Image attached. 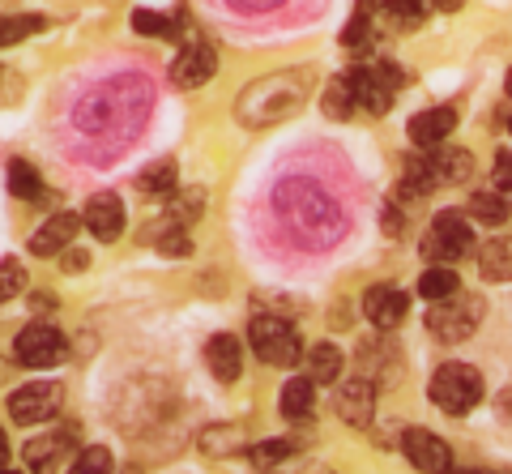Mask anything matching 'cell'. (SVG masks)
Masks as SVG:
<instances>
[{"label": "cell", "instance_id": "obj_1", "mask_svg": "<svg viewBox=\"0 0 512 474\" xmlns=\"http://www.w3.org/2000/svg\"><path fill=\"white\" fill-rule=\"evenodd\" d=\"M150 112V86L141 77H116V82H103L99 90H90L73 112V124L86 137H120L128 141V133L137 129Z\"/></svg>", "mask_w": 512, "mask_h": 474}, {"label": "cell", "instance_id": "obj_2", "mask_svg": "<svg viewBox=\"0 0 512 474\" xmlns=\"http://www.w3.org/2000/svg\"><path fill=\"white\" fill-rule=\"evenodd\" d=\"M312 94V69H278L269 77H256V82L235 99V116L244 129H274V124L291 120L295 112H303Z\"/></svg>", "mask_w": 512, "mask_h": 474}, {"label": "cell", "instance_id": "obj_3", "mask_svg": "<svg viewBox=\"0 0 512 474\" xmlns=\"http://www.w3.org/2000/svg\"><path fill=\"white\" fill-rule=\"evenodd\" d=\"M248 342H252L256 359L269 363V368H295V363L303 359V342H299L295 325L286 321L282 312H261V316H252Z\"/></svg>", "mask_w": 512, "mask_h": 474}, {"label": "cell", "instance_id": "obj_4", "mask_svg": "<svg viewBox=\"0 0 512 474\" xmlns=\"http://www.w3.org/2000/svg\"><path fill=\"white\" fill-rule=\"evenodd\" d=\"M427 398L436 402L444 415H466V410L483 402V372L470 368V363H444V368H436V376H431Z\"/></svg>", "mask_w": 512, "mask_h": 474}, {"label": "cell", "instance_id": "obj_5", "mask_svg": "<svg viewBox=\"0 0 512 474\" xmlns=\"http://www.w3.org/2000/svg\"><path fill=\"white\" fill-rule=\"evenodd\" d=\"M483 299L453 291L448 299H436V308L427 312V334H436L440 342H466L478 325H483Z\"/></svg>", "mask_w": 512, "mask_h": 474}, {"label": "cell", "instance_id": "obj_6", "mask_svg": "<svg viewBox=\"0 0 512 474\" xmlns=\"http://www.w3.org/2000/svg\"><path fill=\"white\" fill-rule=\"evenodd\" d=\"M350 82H355V99H359L363 112L389 116L393 94L406 86V73H402V65H393V60H380V65L355 69V73H350Z\"/></svg>", "mask_w": 512, "mask_h": 474}, {"label": "cell", "instance_id": "obj_7", "mask_svg": "<svg viewBox=\"0 0 512 474\" xmlns=\"http://www.w3.org/2000/svg\"><path fill=\"white\" fill-rule=\"evenodd\" d=\"M470 240H474V231H470L466 218L457 210H444V214L431 218V227L423 235V257L431 265H453L470 252Z\"/></svg>", "mask_w": 512, "mask_h": 474}, {"label": "cell", "instance_id": "obj_8", "mask_svg": "<svg viewBox=\"0 0 512 474\" xmlns=\"http://www.w3.org/2000/svg\"><path fill=\"white\" fill-rule=\"evenodd\" d=\"M60 402H64V385L60 381H30V385L9 393V419L22 423V428H35V423L56 419Z\"/></svg>", "mask_w": 512, "mask_h": 474}, {"label": "cell", "instance_id": "obj_9", "mask_svg": "<svg viewBox=\"0 0 512 474\" xmlns=\"http://www.w3.org/2000/svg\"><path fill=\"white\" fill-rule=\"evenodd\" d=\"M13 355H18L22 368H56L69 355V342L52 325H26L18 342H13Z\"/></svg>", "mask_w": 512, "mask_h": 474}, {"label": "cell", "instance_id": "obj_10", "mask_svg": "<svg viewBox=\"0 0 512 474\" xmlns=\"http://www.w3.org/2000/svg\"><path fill=\"white\" fill-rule=\"evenodd\" d=\"M218 73V52L210 43H188L180 56L171 60V86L175 90H197Z\"/></svg>", "mask_w": 512, "mask_h": 474}, {"label": "cell", "instance_id": "obj_11", "mask_svg": "<svg viewBox=\"0 0 512 474\" xmlns=\"http://www.w3.org/2000/svg\"><path fill=\"white\" fill-rule=\"evenodd\" d=\"M333 406H338L342 423H350V428H367V423L376 419V385L367 381V376H346V381L338 385Z\"/></svg>", "mask_w": 512, "mask_h": 474}, {"label": "cell", "instance_id": "obj_12", "mask_svg": "<svg viewBox=\"0 0 512 474\" xmlns=\"http://www.w3.org/2000/svg\"><path fill=\"white\" fill-rule=\"evenodd\" d=\"M82 223H86V231L94 235V240H103V244L120 240V231H124V205H120V197L116 193H94L86 201Z\"/></svg>", "mask_w": 512, "mask_h": 474}, {"label": "cell", "instance_id": "obj_13", "mask_svg": "<svg viewBox=\"0 0 512 474\" xmlns=\"http://www.w3.org/2000/svg\"><path fill=\"white\" fill-rule=\"evenodd\" d=\"M77 462V445L69 436H39L26 445V466L39 470V474H52V470H69Z\"/></svg>", "mask_w": 512, "mask_h": 474}, {"label": "cell", "instance_id": "obj_14", "mask_svg": "<svg viewBox=\"0 0 512 474\" xmlns=\"http://www.w3.org/2000/svg\"><path fill=\"white\" fill-rule=\"evenodd\" d=\"M406 308H410V299L402 291L384 287V282L380 287H367V295H363V312L376 329H397L406 321Z\"/></svg>", "mask_w": 512, "mask_h": 474}, {"label": "cell", "instance_id": "obj_15", "mask_svg": "<svg viewBox=\"0 0 512 474\" xmlns=\"http://www.w3.org/2000/svg\"><path fill=\"white\" fill-rule=\"evenodd\" d=\"M205 363H210V372L222 385H235L239 372H244V342L235 334H214L205 342Z\"/></svg>", "mask_w": 512, "mask_h": 474}, {"label": "cell", "instance_id": "obj_16", "mask_svg": "<svg viewBox=\"0 0 512 474\" xmlns=\"http://www.w3.org/2000/svg\"><path fill=\"white\" fill-rule=\"evenodd\" d=\"M402 453L410 457V466H419V470H444L448 462H453L448 445L436 432H427V428H410L402 436Z\"/></svg>", "mask_w": 512, "mask_h": 474}, {"label": "cell", "instance_id": "obj_17", "mask_svg": "<svg viewBox=\"0 0 512 474\" xmlns=\"http://www.w3.org/2000/svg\"><path fill=\"white\" fill-rule=\"evenodd\" d=\"M453 129H457V112L453 107H431V112H419L410 120V141L419 150H431V146H444L448 137H453Z\"/></svg>", "mask_w": 512, "mask_h": 474}, {"label": "cell", "instance_id": "obj_18", "mask_svg": "<svg viewBox=\"0 0 512 474\" xmlns=\"http://www.w3.org/2000/svg\"><path fill=\"white\" fill-rule=\"evenodd\" d=\"M77 227H82L77 214H52L35 235H30V252H35V257H56V252H64L77 240Z\"/></svg>", "mask_w": 512, "mask_h": 474}, {"label": "cell", "instance_id": "obj_19", "mask_svg": "<svg viewBox=\"0 0 512 474\" xmlns=\"http://www.w3.org/2000/svg\"><path fill=\"white\" fill-rule=\"evenodd\" d=\"M355 82H350V73L346 77H333V82L325 86V99H320V112H325L329 120H350L355 116Z\"/></svg>", "mask_w": 512, "mask_h": 474}, {"label": "cell", "instance_id": "obj_20", "mask_svg": "<svg viewBox=\"0 0 512 474\" xmlns=\"http://www.w3.org/2000/svg\"><path fill=\"white\" fill-rule=\"evenodd\" d=\"M308 376L316 385H338L342 381V351L333 342H316L308 351Z\"/></svg>", "mask_w": 512, "mask_h": 474}, {"label": "cell", "instance_id": "obj_21", "mask_svg": "<svg viewBox=\"0 0 512 474\" xmlns=\"http://www.w3.org/2000/svg\"><path fill=\"white\" fill-rule=\"evenodd\" d=\"M478 270L487 282H508L512 278V240H487L478 248Z\"/></svg>", "mask_w": 512, "mask_h": 474}, {"label": "cell", "instance_id": "obj_22", "mask_svg": "<svg viewBox=\"0 0 512 474\" xmlns=\"http://www.w3.org/2000/svg\"><path fill=\"white\" fill-rule=\"evenodd\" d=\"M316 406V381L312 376H295L282 385V415L286 419H308Z\"/></svg>", "mask_w": 512, "mask_h": 474}, {"label": "cell", "instance_id": "obj_23", "mask_svg": "<svg viewBox=\"0 0 512 474\" xmlns=\"http://www.w3.org/2000/svg\"><path fill=\"white\" fill-rule=\"evenodd\" d=\"M427 5L431 0H380V22L393 30H410L427 18Z\"/></svg>", "mask_w": 512, "mask_h": 474}, {"label": "cell", "instance_id": "obj_24", "mask_svg": "<svg viewBox=\"0 0 512 474\" xmlns=\"http://www.w3.org/2000/svg\"><path fill=\"white\" fill-rule=\"evenodd\" d=\"M9 193L13 197H22V201H43L47 197V188L39 180V171L26 163V158H13L9 163Z\"/></svg>", "mask_w": 512, "mask_h": 474}, {"label": "cell", "instance_id": "obj_25", "mask_svg": "<svg viewBox=\"0 0 512 474\" xmlns=\"http://www.w3.org/2000/svg\"><path fill=\"white\" fill-rule=\"evenodd\" d=\"M453 291H461V278L453 274V265H431V270L419 278V295L427 304H436V299H448Z\"/></svg>", "mask_w": 512, "mask_h": 474}, {"label": "cell", "instance_id": "obj_26", "mask_svg": "<svg viewBox=\"0 0 512 474\" xmlns=\"http://www.w3.org/2000/svg\"><path fill=\"white\" fill-rule=\"evenodd\" d=\"M43 26L47 18H39V13H9V18H0V47H13L30 35H39Z\"/></svg>", "mask_w": 512, "mask_h": 474}, {"label": "cell", "instance_id": "obj_27", "mask_svg": "<svg viewBox=\"0 0 512 474\" xmlns=\"http://www.w3.org/2000/svg\"><path fill=\"white\" fill-rule=\"evenodd\" d=\"M133 30L137 35H150V39H180V22L167 18V13H150V9L133 13Z\"/></svg>", "mask_w": 512, "mask_h": 474}, {"label": "cell", "instance_id": "obj_28", "mask_svg": "<svg viewBox=\"0 0 512 474\" xmlns=\"http://www.w3.org/2000/svg\"><path fill=\"white\" fill-rule=\"evenodd\" d=\"M141 193H154V197H171L175 193V163L171 158H163V163H150L146 171H141Z\"/></svg>", "mask_w": 512, "mask_h": 474}, {"label": "cell", "instance_id": "obj_29", "mask_svg": "<svg viewBox=\"0 0 512 474\" xmlns=\"http://www.w3.org/2000/svg\"><path fill=\"white\" fill-rule=\"evenodd\" d=\"M470 214L478 218V223H487V227H500V223H508V201L500 197V193H478L474 201H470Z\"/></svg>", "mask_w": 512, "mask_h": 474}, {"label": "cell", "instance_id": "obj_30", "mask_svg": "<svg viewBox=\"0 0 512 474\" xmlns=\"http://www.w3.org/2000/svg\"><path fill=\"white\" fill-rule=\"evenodd\" d=\"M235 449H244V432L239 428H205L201 432V453L222 457V453H235Z\"/></svg>", "mask_w": 512, "mask_h": 474}, {"label": "cell", "instance_id": "obj_31", "mask_svg": "<svg viewBox=\"0 0 512 474\" xmlns=\"http://www.w3.org/2000/svg\"><path fill=\"white\" fill-rule=\"evenodd\" d=\"M150 244L163 252V257H188V252H192V240H188V231H184L180 223H171L167 231L150 235Z\"/></svg>", "mask_w": 512, "mask_h": 474}, {"label": "cell", "instance_id": "obj_32", "mask_svg": "<svg viewBox=\"0 0 512 474\" xmlns=\"http://www.w3.org/2000/svg\"><path fill=\"white\" fill-rule=\"evenodd\" d=\"M201 205H205V193L201 188H188V193H180V197H171V223H180V227H188L192 218L201 214Z\"/></svg>", "mask_w": 512, "mask_h": 474}, {"label": "cell", "instance_id": "obj_33", "mask_svg": "<svg viewBox=\"0 0 512 474\" xmlns=\"http://www.w3.org/2000/svg\"><path fill=\"white\" fill-rule=\"evenodd\" d=\"M26 287V270H22V261H0V304H5V299H13Z\"/></svg>", "mask_w": 512, "mask_h": 474}, {"label": "cell", "instance_id": "obj_34", "mask_svg": "<svg viewBox=\"0 0 512 474\" xmlns=\"http://www.w3.org/2000/svg\"><path fill=\"white\" fill-rule=\"evenodd\" d=\"M295 453V440H265V445H256L252 449V462L256 466H274V462H282V457H291Z\"/></svg>", "mask_w": 512, "mask_h": 474}, {"label": "cell", "instance_id": "obj_35", "mask_svg": "<svg viewBox=\"0 0 512 474\" xmlns=\"http://www.w3.org/2000/svg\"><path fill=\"white\" fill-rule=\"evenodd\" d=\"M367 35H372V18H367V9H359L355 18H350V26L342 30V43H346V47H363Z\"/></svg>", "mask_w": 512, "mask_h": 474}, {"label": "cell", "instance_id": "obj_36", "mask_svg": "<svg viewBox=\"0 0 512 474\" xmlns=\"http://www.w3.org/2000/svg\"><path fill=\"white\" fill-rule=\"evenodd\" d=\"M73 470H111V453L103 445H90L86 453H77Z\"/></svg>", "mask_w": 512, "mask_h": 474}, {"label": "cell", "instance_id": "obj_37", "mask_svg": "<svg viewBox=\"0 0 512 474\" xmlns=\"http://www.w3.org/2000/svg\"><path fill=\"white\" fill-rule=\"evenodd\" d=\"M22 99V77L0 65V107H9V103H18Z\"/></svg>", "mask_w": 512, "mask_h": 474}, {"label": "cell", "instance_id": "obj_38", "mask_svg": "<svg viewBox=\"0 0 512 474\" xmlns=\"http://www.w3.org/2000/svg\"><path fill=\"white\" fill-rule=\"evenodd\" d=\"M495 184H500L504 193H512V150L495 154Z\"/></svg>", "mask_w": 512, "mask_h": 474}, {"label": "cell", "instance_id": "obj_39", "mask_svg": "<svg viewBox=\"0 0 512 474\" xmlns=\"http://www.w3.org/2000/svg\"><path fill=\"white\" fill-rule=\"evenodd\" d=\"M402 210H406L402 201H389V205H384V231H389L393 240H397V235L406 231V227H402Z\"/></svg>", "mask_w": 512, "mask_h": 474}, {"label": "cell", "instance_id": "obj_40", "mask_svg": "<svg viewBox=\"0 0 512 474\" xmlns=\"http://www.w3.org/2000/svg\"><path fill=\"white\" fill-rule=\"evenodd\" d=\"M274 5H282V0H231V9H239V13H265Z\"/></svg>", "mask_w": 512, "mask_h": 474}, {"label": "cell", "instance_id": "obj_41", "mask_svg": "<svg viewBox=\"0 0 512 474\" xmlns=\"http://www.w3.org/2000/svg\"><path fill=\"white\" fill-rule=\"evenodd\" d=\"M86 265H90V257H86V252H69V248H64V270H69V274L86 270Z\"/></svg>", "mask_w": 512, "mask_h": 474}, {"label": "cell", "instance_id": "obj_42", "mask_svg": "<svg viewBox=\"0 0 512 474\" xmlns=\"http://www.w3.org/2000/svg\"><path fill=\"white\" fill-rule=\"evenodd\" d=\"M9 457H13V453H9V436H5V428H0V470L9 466Z\"/></svg>", "mask_w": 512, "mask_h": 474}, {"label": "cell", "instance_id": "obj_43", "mask_svg": "<svg viewBox=\"0 0 512 474\" xmlns=\"http://www.w3.org/2000/svg\"><path fill=\"white\" fill-rule=\"evenodd\" d=\"M431 5H436L440 13H457L461 5H466V0H431Z\"/></svg>", "mask_w": 512, "mask_h": 474}, {"label": "cell", "instance_id": "obj_44", "mask_svg": "<svg viewBox=\"0 0 512 474\" xmlns=\"http://www.w3.org/2000/svg\"><path fill=\"white\" fill-rule=\"evenodd\" d=\"M47 308H56V299H47V295H35V312H47Z\"/></svg>", "mask_w": 512, "mask_h": 474}, {"label": "cell", "instance_id": "obj_45", "mask_svg": "<svg viewBox=\"0 0 512 474\" xmlns=\"http://www.w3.org/2000/svg\"><path fill=\"white\" fill-rule=\"evenodd\" d=\"M504 94H508V99H512V69H508V77H504Z\"/></svg>", "mask_w": 512, "mask_h": 474}, {"label": "cell", "instance_id": "obj_46", "mask_svg": "<svg viewBox=\"0 0 512 474\" xmlns=\"http://www.w3.org/2000/svg\"><path fill=\"white\" fill-rule=\"evenodd\" d=\"M508 133H512V120H508Z\"/></svg>", "mask_w": 512, "mask_h": 474}]
</instances>
